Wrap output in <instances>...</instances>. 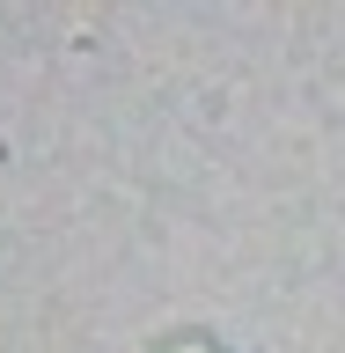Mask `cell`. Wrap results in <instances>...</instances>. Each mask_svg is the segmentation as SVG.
Wrapping results in <instances>:
<instances>
[{"label":"cell","instance_id":"1","mask_svg":"<svg viewBox=\"0 0 345 353\" xmlns=\"http://www.w3.org/2000/svg\"><path fill=\"white\" fill-rule=\"evenodd\" d=\"M169 353H206V346H198V339H184V346H169Z\"/></svg>","mask_w":345,"mask_h":353}]
</instances>
